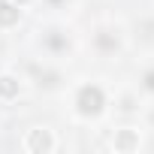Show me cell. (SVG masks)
I'll list each match as a JSON object with an SVG mask.
<instances>
[{
  "label": "cell",
  "mask_w": 154,
  "mask_h": 154,
  "mask_svg": "<svg viewBox=\"0 0 154 154\" xmlns=\"http://www.w3.org/2000/svg\"><path fill=\"white\" fill-rule=\"evenodd\" d=\"M21 21V6H15L12 0H0V27L9 30Z\"/></svg>",
  "instance_id": "5"
},
{
  "label": "cell",
  "mask_w": 154,
  "mask_h": 154,
  "mask_svg": "<svg viewBox=\"0 0 154 154\" xmlns=\"http://www.w3.org/2000/svg\"><path fill=\"white\" fill-rule=\"evenodd\" d=\"M21 148H24L27 154H51V151L57 148V136H54V130H48V127H30V130H24V136H21Z\"/></svg>",
  "instance_id": "2"
},
{
  "label": "cell",
  "mask_w": 154,
  "mask_h": 154,
  "mask_svg": "<svg viewBox=\"0 0 154 154\" xmlns=\"http://www.w3.org/2000/svg\"><path fill=\"white\" fill-rule=\"evenodd\" d=\"M109 106V97L106 91L97 85V82H88V85H79L75 88V97H72V109L79 118L91 121V118H100Z\"/></svg>",
  "instance_id": "1"
},
{
  "label": "cell",
  "mask_w": 154,
  "mask_h": 154,
  "mask_svg": "<svg viewBox=\"0 0 154 154\" xmlns=\"http://www.w3.org/2000/svg\"><path fill=\"white\" fill-rule=\"evenodd\" d=\"M24 85L15 72H0V103H15L21 97Z\"/></svg>",
  "instance_id": "4"
},
{
  "label": "cell",
  "mask_w": 154,
  "mask_h": 154,
  "mask_svg": "<svg viewBox=\"0 0 154 154\" xmlns=\"http://www.w3.org/2000/svg\"><path fill=\"white\" fill-rule=\"evenodd\" d=\"M142 88L154 94V66H151V69H145V75H142Z\"/></svg>",
  "instance_id": "6"
},
{
  "label": "cell",
  "mask_w": 154,
  "mask_h": 154,
  "mask_svg": "<svg viewBox=\"0 0 154 154\" xmlns=\"http://www.w3.org/2000/svg\"><path fill=\"white\" fill-rule=\"evenodd\" d=\"M142 148V133L136 130V127H121V130H115V136H112V151H118V154H136Z\"/></svg>",
  "instance_id": "3"
},
{
  "label": "cell",
  "mask_w": 154,
  "mask_h": 154,
  "mask_svg": "<svg viewBox=\"0 0 154 154\" xmlns=\"http://www.w3.org/2000/svg\"><path fill=\"white\" fill-rule=\"evenodd\" d=\"M12 3H15V6H21V9H24V6H27V3H30V0H12Z\"/></svg>",
  "instance_id": "8"
},
{
  "label": "cell",
  "mask_w": 154,
  "mask_h": 154,
  "mask_svg": "<svg viewBox=\"0 0 154 154\" xmlns=\"http://www.w3.org/2000/svg\"><path fill=\"white\" fill-rule=\"evenodd\" d=\"M97 45H100V48H118V39L112 42L109 36H103V33H100V36H97Z\"/></svg>",
  "instance_id": "7"
}]
</instances>
